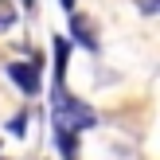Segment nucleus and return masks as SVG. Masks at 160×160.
I'll return each mask as SVG.
<instances>
[{
    "label": "nucleus",
    "instance_id": "f257e3e1",
    "mask_svg": "<svg viewBox=\"0 0 160 160\" xmlns=\"http://www.w3.org/2000/svg\"><path fill=\"white\" fill-rule=\"evenodd\" d=\"M98 121V113H94L90 106H82L78 98H70V94H62V86L55 90V129L59 133H82L90 129V125Z\"/></svg>",
    "mask_w": 160,
    "mask_h": 160
},
{
    "label": "nucleus",
    "instance_id": "f03ea898",
    "mask_svg": "<svg viewBox=\"0 0 160 160\" xmlns=\"http://www.w3.org/2000/svg\"><path fill=\"white\" fill-rule=\"evenodd\" d=\"M4 70H8V78H12V82L20 86L28 98H35V94H39L43 78H39V67H35V62H8Z\"/></svg>",
    "mask_w": 160,
    "mask_h": 160
},
{
    "label": "nucleus",
    "instance_id": "7ed1b4c3",
    "mask_svg": "<svg viewBox=\"0 0 160 160\" xmlns=\"http://www.w3.org/2000/svg\"><path fill=\"white\" fill-rule=\"evenodd\" d=\"M70 31L78 35V43H82V47L98 51V39H94V28H90V20H86V16H74V20H70Z\"/></svg>",
    "mask_w": 160,
    "mask_h": 160
},
{
    "label": "nucleus",
    "instance_id": "39448f33",
    "mask_svg": "<svg viewBox=\"0 0 160 160\" xmlns=\"http://www.w3.org/2000/svg\"><path fill=\"white\" fill-rule=\"evenodd\" d=\"M12 23H16V4L12 0H0V31L12 28Z\"/></svg>",
    "mask_w": 160,
    "mask_h": 160
},
{
    "label": "nucleus",
    "instance_id": "6e6552de",
    "mask_svg": "<svg viewBox=\"0 0 160 160\" xmlns=\"http://www.w3.org/2000/svg\"><path fill=\"white\" fill-rule=\"evenodd\" d=\"M59 4H62V8H74V0H59Z\"/></svg>",
    "mask_w": 160,
    "mask_h": 160
},
{
    "label": "nucleus",
    "instance_id": "423d86ee",
    "mask_svg": "<svg viewBox=\"0 0 160 160\" xmlns=\"http://www.w3.org/2000/svg\"><path fill=\"white\" fill-rule=\"evenodd\" d=\"M23 125H28V113H16L12 125H8V129H12V137H23Z\"/></svg>",
    "mask_w": 160,
    "mask_h": 160
},
{
    "label": "nucleus",
    "instance_id": "20e7f679",
    "mask_svg": "<svg viewBox=\"0 0 160 160\" xmlns=\"http://www.w3.org/2000/svg\"><path fill=\"white\" fill-rule=\"evenodd\" d=\"M67 59H70V43L62 35H55V78H59V86L67 78Z\"/></svg>",
    "mask_w": 160,
    "mask_h": 160
},
{
    "label": "nucleus",
    "instance_id": "0eeeda50",
    "mask_svg": "<svg viewBox=\"0 0 160 160\" xmlns=\"http://www.w3.org/2000/svg\"><path fill=\"white\" fill-rule=\"evenodd\" d=\"M141 12H148V16H152V12H156V0H141Z\"/></svg>",
    "mask_w": 160,
    "mask_h": 160
}]
</instances>
